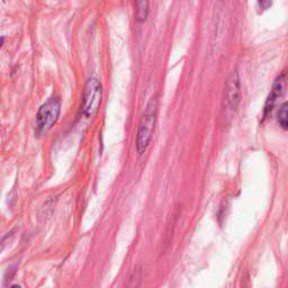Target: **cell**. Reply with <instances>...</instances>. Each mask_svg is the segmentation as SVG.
<instances>
[{
    "instance_id": "6da1fadb",
    "label": "cell",
    "mask_w": 288,
    "mask_h": 288,
    "mask_svg": "<svg viewBox=\"0 0 288 288\" xmlns=\"http://www.w3.org/2000/svg\"><path fill=\"white\" fill-rule=\"evenodd\" d=\"M155 115H157V99H155V97H152L148 104L146 112L143 114L139 132H137L136 149L140 154H143L147 151L150 141H151L155 124Z\"/></svg>"
},
{
    "instance_id": "7a4b0ae2",
    "label": "cell",
    "mask_w": 288,
    "mask_h": 288,
    "mask_svg": "<svg viewBox=\"0 0 288 288\" xmlns=\"http://www.w3.org/2000/svg\"><path fill=\"white\" fill-rule=\"evenodd\" d=\"M61 104L57 98H51L38 109L36 115V128L39 134H47L53 128L60 116Z\"/></svg>"
},
{
    "instance_id": "3957f363",
    "label": "cell",
    "mask_w": 288,
    "mask_h": 288,
    "mask_svg": "<svg viewBox=\"0 0 288 288\" xmlns=\"http://www.w3.org/2000/svg\"><path fill=\"white\" fill-rule=\"evenodd\" d=\"M101 85L99 80L89 79L85 86L83 97V114L87 118L94 117L97 114L101 101Z\"/></svg>"
},
{
    "instance_id": "277c9868",
    "label": "cell",
    "mask_w": 288,
    "mask_h": 288,
    "mask_svg": "<svg viewBox=\"0 0 288 288\" xmlns=\"http://www.w3.org/2000/svg\"><path fill=\"white\" fill-rule=\"evenodd\" d=\"M241 91H240V79L237 71H233L231 76L229 77L227 86H225V94H224V106L227 111L235 112L240 104Z\"/></svg>"
},
{
    "instance_id": "5b68a950",
    "label": "cell",
    "mask_w": 288,
    "mask_h": 288,
    "mask_svg": "<svg viewBox=\"0 0 288 288\" xmlns=\"http://www.w3.org/2000/svg\"><path fill=\"white\" fill-rule=\"evenodd\" d=\"M285 86H286V78H285V74L283 73L276 79V81L273 86L272 93H270L266 101V106H264V116H267V115L273 111L276 101H277L278 98L284 94Z\"/></svg>"
},
{
    "instance_id": "8992f818",
    "label": "cell",
    "mask_w": 288,
    "mask_h": 288,
    "mask_svg": "<svg viewBox=\"0 0 288 288\" xmlns=\"http://www.w3.org/2000/svg\"><path fill=\"white\" fill-rule=\"evenodd\" d=\"M149 13V2L148 0H137L136 2V19L143 22L147 19Z\"/></svg>"
},
{
    "instance_id": "52a82bcc",
    "label": "cell",
    "mask_w": 288,
    "mask_h": 288,
    "mask_svg": "<svg viewBox=\"0 0 288 288\" xmlns=\"http://www.w3.org/2000/svg\"><path fill=\"white\" fill-rule=\"evenodd\" d=\"M288 113H287V102H284L283 106L280 107L278 113V122L283 129H287V120H288Z\"/></svg>"
},
{
    "instance_id": "ba28073f",
    "label": "cell",
    "mask_w": 288,
    "mask_h": 288,
    "mask_svg": "<svg viewBox=\"0 0 288 288\" xmlns=\"http://www.w3.org/2000/svg\"><path fill=\"white\" fill-rule=\"evenodd\" d=\"M274 3V0H258V8L260 10H267Z\"/></svg>"
}]
</instances>
